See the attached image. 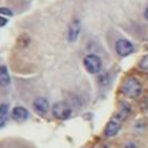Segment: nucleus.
I'll use <instances>...</instances> for the list:
<instances>
[{
  "instance_id": "9",
  "label": "nucleus",
  "mask_w": 148,
  "mask_h": 148,
  "mask_svg": "<svg viewBox=\"0 0 148 148\" xmlns=\"http://www.w3.org/2000/svg\"><path fill=\"white\" fill-rule=\"evenodd\" d=\"M120 128H121V124L120 123H118V121H116L114 119H111L108 124H106V126H105V130H104V134L106 135V136H114L119 131H120Z\"/></svg>"
},
{
  "instance_id": "5",
  "label": "nucleus",
  "mask_w": 148,
  "mask_h": 148,
  "mask_svg": "<svg viewBox=\"0 0 148 148\" xmlns=\"http://www.w3.org/2000/svg\"><path fill=\"white\" fill-rule=\"evenodd\" d=\"M130 112H131V106H130V104L126 103V102H123V103H120L119 109H118V111L116 112V114H114V117H113L112 119H114L116 121L123 124V121L128 117Z\"/></svg>"
},
{
  "instance_id": "6",
  "label": "nucleus",
  "mask_w": 148,
  "mask_h": 148,
  "mask_svg": "<svg viewBox=\"0 0 148 148\" xmlns=\"http://www.w3.org/2000/svg\"><path fill=\"white\" fill-rule=\"evenodd\" d=\"M34 109L40 116L46 114L47 111H49V102H47V99L45 97H37L34 101Z\"/></svg>"
},
{
  "instance_id": "8",
  "label": "nucleus",
  "mask_w": 148,
  "mask_h": 148,
  "mask_svg": "<svg viewBox=\"0 0 148 148\" xmlns=\"http://www.w3.org/2000/svg\"><path fill=\"white\" fill-rule=\"evenodd\" d=\"M12 118L16 121H23L25 119H28L29 117V113H28V110L23 106H15L13 110H12V113H10Z\"/></svg>"
},
{
  "instance_id": "18",
  "label": "nucleus",
  "mask_w": 148,
  "mask_h": 148,
  "mask_svg": "<svg viewBox=\"0 0 148 148\" xmlns=\"http://www.w3.org/2000/svg\"><path fill=\"white\" fill-rule=\"evenodd\" d=\"M145 17L148 20V6L146 7V9H145Z\"/></svg>"
},
{
  "instance_id": "13",
  "label": "nucleus",
  "mask_w": 148,
  "mask_h": 148,
  "mask_svg": "<svg viewBox=\"0 0 148 148\" xmlns=\"http://www.w3.org/2000/svg\"><path fill=\"white\" fill-rule=\"evenodd\" d=\"M8 113V106L6 104H1L0 105V117H6Z\"/></svg>"
},
{
  "instance_id": "16",
  "label": "nucleus",
  "mask_w": 148,
  "mask_h": 148,
  "mask_svg": "<svg viewBox=\"0 0 148 148\" xmlns=\"http://www.w3.org/2000/svg\"><path fill=\"white\" fill-rule=\"evenodd\" d=\"M3 126H5V118L0 117V127H3Z\"/></svg>"
},
{
  "instance_id": "4",
  "label": "nucleus",
  "mask_w": 148,
  "mask_h": 148,
  "mask_svg": "<svg viewBox=\"0 0 148 148\" xmlns=\"http://www.w3.org/2000/svg\"><path fill=\"white\" fill-rule=\"evenodd\" d=\"M114 47H116V52L120 57H127V56H130L131 53L134 52V45L130 40L124 39V38L117 40Z\"/></svg>"
},
{
  "instance_id": "7",
  "label": "nucleus",
  "mask_w": 148,
  "mask_h": 148,
  "mask_svg": "<svg viewBox=\"0 0 148 148\" xmlns=\"http://www.w3.org/2000/svg\"><path fill=\"white\" fill-rule=\"evenodd\" d=\"M80 30H81L80 21H79V20L72 21V23L69 24V28H68V35H67L68 40H69V42H75V40L77 39V37H79Z\"/></svg>"
},
{
  "instance_id": "3",
  "label": "nucleus",
  "mask_w": 148,
  "mask_h": 148,
  "mask_svg": "<svg viewBox=\"0 0 148 148\" xmlns=\"http://www.w3.org/2000/svg\"><path fill=\"white\" fill-rule=\"evenodd\" d=\"M52 114L54 118L59 119V120H66L71 117L72 114V109L64 102H59L56 103L52 106Z\"/></svg>"
},
{
  "instance_id": "1",
  "label": "nucleus",
  "mask_w": 148,
  "mask_h": 148,
  "mask_svg": "<svg viewBox=\"0 0 148 148\" xmlns=\"http://www.w3.org/2000/svg\"><path fill=\"white\" fill-rule=\"evenodd\" d=\"M121 91L125 96H127L130 98H136L140 96V94L142 91V86L138 79L128 77L125 80V82L121 87Z\"/></svg>"
},
{
  "instance_id": "12",
  "label": "nucleus",
  "mask_w": 148,
  "mask_h": 148,
  "mask_svg": "<svg viewBox=\"0 0 148 148\" xmlns=\"http://www.w3.org/2000/svg\"><path fill=\"white\" fill-rule=\"evenodd\" d=\"M17 42H18V44H20L21 46H27V45L29 44V42H30V38H29L28 35H21V36L18 37Z\"/></svg>"
},
{
  "instance_id": "11",
  "label": "nucleus",
  "mask_w": 148,
  "mask_h": 148,
  "mask_svg": "<svg viewBox=\"0 0 148 148\" xmlns=\"http://www.w3.org/2000/svg\"><path fill=\"white\" fill-rule=\"evenodd\" d=\"M139 67L140 69L145 71V72H148V54H146L139 62Z\"/></svg>"
},
{
  "instance_id": "15",
  "label": "nucleus",
  "mask_w": 148,
  "mask_h": 148,
  "mask_svg": "<svg viewBox=\"0 0 148 148\" xmlns=\"http://www.w3.org/2000/svg\"><path fill=\"white\" fill-rule=\"evenodd\" d=\"M7 23H8V20L5 18L3 16H0V28H2L3 25H6Z\"/></svg>"
},
{
  "instance_id": "2",
  "label": "nucleus",
  "mask_w": 148,
  "mask_h": 148,
  "mask_svg": "<svg viewBox=\"0 0 148 148\" xmlns=\"http://www.w3.org/2000/svg\"><path fill=\"white\" fill-rule=\"evenodd\" d=\"M83 65L87 72H89L90 74H96L102 68V60L96 54H88L83 59Z\"/></svg>"
},
{
  "instance_id": "14",
  "label": "nucleus",
  "mask_w": 148,
  "mask_h": 148,
  "mask_svg": "<svg viewBox=\"0 0 148 148\" xmlns=\"http://www.w3.org/2000/svg\"><path fill=\"white\" fill-rule=\"evenodd\" d=\"M0 14H3V15H8V16H12L13 13L9 8H6V7H0Z\"/></svg>"
},
{
  "instance_id": "17",
  "label": "nucleus",
  "mask_w": 148,
  "mask_h": 148,
  "mask_svg": "<svg viewBox=\"0 0 148 148\" xmlns=\"http://www.w3.org/2000/svg\"><path fill=\"white\" fill-rule=\"evenodd\" d=\"M125 148H136V146L134 143H128V145L125 146Z\"/></svg>"
},
{
  "instance_id": "10",
  "label": "nucleus",
  "mask_w": 148,
  "mask_h": 148,
  "mask_svg": "<svg viewBox=\"0 0 148 148\" xmlns=\"http://www.w3.org/2000/svg\"><path fill=\"white\" fill-rule=\"evenodd\" d=\"M10 83V76L6 66H0V86L6 87Z\"/></svg>"
}]
</instances>
